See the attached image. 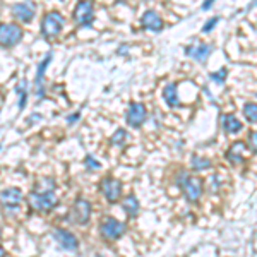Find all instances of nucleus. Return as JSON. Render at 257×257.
I'll return each mask as SVG.
<instances>
[{"instance_id":"cd10ccee","label":"nucleus","mask_w":257,"mask_h":257,"mask_svg":"<svg viewBox=\"0 0 257 257\" xmlns=\"http://www.w3.org/2000/svg\"><path fill=\"white\" fill-rule=\"evenodd\" d=\"M214 0H204V4H202V11H209L211 7H213Z\"/></svg>"},{"instance_id":"aec40b11","label":"nucleus","mask_w":257,"mask_h":257,"mask_svg":"<svg viewBox=\"0 0 257 257\" xmlns=\"http://www.w3.org/2000/svg\"><path fill=\"white\" fill-rule=\"evenodd\" d=\"M16 94L19 98V110H23L26 106L28 96H30V91H28V81H21L18 86H16Z\"/></svg>"},{"instance_id":"a878e982","label":"nucleus","mask_w":257,"mask_h":257,"mask_svg":"<svg viewBox=\"0 0 257 257\" xmlns=\"http://www.w3.org/2000/svg\"><path fill=\"white\" fill-rule=\"evenodd\" d=\"M218 23H219V18H211L208 23L202 26V33H211V31L214 30V26H216Z\"/></svg>"},{"instance_id":"6ab92c4d","label":"nucleus","mask_w":257,"mask_h":257,"mask_svg":"<svg viewBox=\"0 0 257 257\" xmlns=\"http://www.w3.org/2000/svg\"><path fill=\"white\" fill-rule=\"evenodd\" d=\"M122 209L125 211L128 218H136L139 213V201L134 196H127L122 201Z\"/></svg>"},{"instance_id":"393cba45","label":"nucleus","mask_w":257,"mask_h":257,"mask_svg":"<svg viewBox=\"0 0 257 257\" xmlns=\"http://www.w3.org/2000/svg\"><path fill=\"white\" fill-rule=\"evenodd\" d=\"M84 165H86V168H88L89 172H93V170H96V168L101 167V163L94 160L91 155H88V156H86V158H84Z\"/></svg>"},{"instance_id":"4be33fe9","label":"nucleus","mask_w":257,"mask_h":257,"mask_svg":"<svg viewBox=\"0 0 257 257\" xmlns=\"http://www.w3.org/2000/svg\"><path fill=\"white\" fill-rule=\"evenodd\" d=\"M243 115H245V118L248 122L255 123L257 122V103H247V105H243Z\"/></svg>"},{"instance_id":"412c9836","label":"nucleus","mask_w":257,"mask_h":257,"mask_svg":"<svg viewBox=\"0 0 257 257\" xmlns=\"http://www.w3.org/2000/svg\"><path fill=\"white\" fill-rule=\"evenodd\" d=\"M190 163H192V168L196 170V172H201V170H206V168H211V160L208 158H201V156H192V160H190Z\"/></svg>"},{"instance_id":"bb28decb","label":"nucleus","mask_w":257,"mask_h":257,"mask_svg":"<svg viewBox=\"0 0 257 257\" xmlns=\"http://www.w3.org/2000/svg\"><path fill=\"white\" fill-rule=\"evenodd\" d=\"M248 148L257 155V132H252L250 138H248Z\"/></svg>"},{"instance_id":"c85d7f7f","label":"nucleus","mask_w":257,"mask_h":257,"mask_svg":"<svg viewBox=\"0 0 257 257\" xmlns=\"http://www.w3.org/2000/svg\"><path fill=\"white\" fill-rule=\"evenodd\" d=\"M77 118H79V111H76V113H74L72 117H70V118H67V122H69V123H74V122H76Z\"/></svg>"},{"instance_id":"f8f14e48","label":"nucleus","mask_w":257,"mask_h":257,"mask_svg":"<svg viewBox=\"0 0 257 257\" xmlns=\"http://www.w3.org/2000/svg\"><path fill=\"white\" fill-rule=\"evenodd\" d=\"M52 57H53V53H52V52H48L47 55H45V59L40 62L38 70H36V77H35V93H36V96H38V99L45 98V84H43V81H45V72H47L50 62H52Z\"/></svg>"},{"instance_id":"0eeeda50","label":"nucleus","mask_w":257,"mask_h":257,"mask_svg":"<svg viewBox=\"0 0 257 257\" xmlns=\"http://www.w3.org/2000/svg\"><path fill=\"white\" fill-rule=\"evenodd\" d=\"M99 190L110 204H115L122 196V182L113 177H105L99 182Z\"/></svg>"},{"instance_id":"c756f323","label":"nucleus","mask_w":257,"mask_h":257,"mask_svg":"<svg viewBox=\"0 0 257 257\" xmlns=\"http://www.w3.org/2000/svg\"><path fill=\"white\" fill-rule=\"evenodd\" d=\"M0 257H6V250H4V247H0Z\"/></svg>"},{"instance_id":"473e14b6","label":"nucleus","mask_w":257,"mask_h":257,"mask_svg":"<svg viewBox=\"0 0 257 257\" xmlns=\"http://www.w3.org/2000/svg\"><path fill=\"white\" fill-rule=\"evenodd\" d=\"M0 149H2V146H0Z\"/></svg>"},{"instance_id":"f3484780","label":"nucleus","mask_w":257,"mask_h":257,"mask_svg":"<svg viewBox=\"0 0 257 257\" xmlns=\"http://www.w3.org/2000/svg\"><path fill=\"white\" fill-rule=\"evenodd\" d=\"M221 123H223V128H225L226 134H238L240 131H242V122L235 117V115H223L221 118Z\"/></svg>"},{"instance_id":"a211bd4d","label":"nucleus","mask_w":257,"mask_h":257,"mask_svg":"<svg viewBox=\"0 0 257 257\" xmlns=\"http://www.w3.org/2000/svg\"><path fill=\"white\" fill-rule=\"evenodd\" d=\"M163 98H165V101H167V105L172 106V108H177V106L180 105V99H178V94H177V84H175V82H170V84L165 86Z\"/></svg>"},{"instance_id":"6e6552de","label":"nucleus","mask_w":257,"mask_h":257,"mask_svg":"<svg viewBox=\"0 0 257 257\" xmlns=\"http://www.w3.org/2000/svg\"><path fill=\"white\" fill-rule=\"evenodd\" d=\"M53 240H55V242L59 243L64 250L76 252L77 248H79V240L76 238V235L69 230H64V228H57V230H53Z\"/></svg>"},{"instance_id":"7ed1b4c3","label":"nucleus","mask_w":257,"mask_h":257,"mask_svg":"<svg viewBox=\"0 0 257 257\" xmlns=\"http://www.w3.org/2000/svg\"><path fill=\"white\" fill-rule=\"evenodd\" d=\"M178 187L182 189L184 196L187 197L189 202H197L199 197L202 194V182L196 177H190L187 173L182 172L180 177H178Z\"/></svg>"},{"instance_id":"20e7f679","label":"nucleus","mask_w":257,"mask_h":257,"mask_svg":"<svg viewBox=\"0 0 257 257\" xmlns=\"http://www.w3.org/2000/svg\"><path fill=\"white\" fill-rule=\"evenodd\" d=\"M23 30L21 26L14 23H4L0 24V47L4 48H12L23 40Z\"/></svg>"},{"instance_id":"9b49d317","label":"nucleus","mask_w":257,"mask_h":257,"mask_svg":"<svg viewBox=\"0 0 257 257\" xmlns=\"http://www.w3.org/2000/svg\"><path fill=\"white\" fill-rule=\"evenodd\" d=\"M72 218L77 225H86L91 219V204L88 199L77 197L72 206Z\"/></svg>"},{"instance_id":"f03ea898","label":"nucleus","mask_w":257,"mask_h":257,"mask_svg":"<svg viewBox=\"0 0 257 257\" xmlns=\"http://www.w3.org/2000/svg\"><path fill=\"white\" fill-rule=\"evenodd\" d=\"M65 24V19L60 12L52 11L48 14H45L43 21H41V36L45 40H53L60 35L62 28Z\"/></svg>"},{"instance_id":"423d86ee","label":"nucleus","mask_w":257,"mask_h":257,"mask_svg":"<svg viewBox=\"0 0 257 257\" xmlns=\"http://www.w3.org/2000/svg\"><path fill=\"white\" fill-rule=\"evenodd\" d=\"M99 233L105 240H118L125 233V223L118 221L113 216H108L103 219L101 225H99Z\"/></svg>"},{"instance_id":"f257e3e1","label":"nucleus","mask_w":257,"mask_h":257,"mask_svg":"<svg viewBox=\"0 0 257 257\" xmlns=\"http://www.w3.org/2000/svg\"><path fill=\"white\" fill-rule=\"evenodd\" d=\"M59 204V199H57L53 190H33L28 196V206L36 211V213H50L55 206Z\"/></svg>"},{"instance_id":"1a4fd4ad","label":"nucleus","mask_w":257,"mask_h":257,"mask_svg":"<svg viewBox=\"0 0 257 257\" xmlns=\"http://www.w3.org/2000/svg\"><path fill=\"white\" fill-rule=\"evenodd\" d=\"M125 118H127V123L131 127H134V128L141 127L144 122H146V118H148L146 106H144L143 103H138V101L131 103V105H128V108H127Z\"/></svg>"},{"instance_id":"4468645a","label":"nucleus","mask_w":257,"mask_h":257,"mask_svg":"<svg viewBox=\"0 0 257 257\" xmlns=\"http://www.w3.org/2000/svg\"><path fill=\"white\" fill-rule=\"evenodd\" d=\"M36 14V7L31 2H19L12 6V16L21 23H31Z\"/></svg>"},{"instance_id":"b1692460","label":"nucleus","mask_w":257,"mask_h":257,"mask_svg":"<svg viewBox=\"0 0 257 257\" xmlns=\"http://www.w3.org/2000/svg\"><path fill=\"white\" fill-rule=\"evenodd\" d=\"M209 77H211V81H214L216 84H223V82L226 81V77H228V70L226 69H219L218 72H213Z\"/></svg>"},{"instance_id":"5701e85b","label":"nucleus","mask_w":257,"mask_h":257,"mask_svg":"<svg viewBox=\"0 0 257 257\" xmlns=\"http://www.w3.org/2000/svg\"><path fill=\"white\" fill-rule=\"evenodd\" d=\"M125 139H127L125 128H117V131L113 132V136L110 138V143L113 144V146H122V144L125 143Z\"/></svg>"},{"instance_id":"9d476101","label":"nucleus","mask_w":257,"mask_h":257,"mask_svg":"<svg viewBox=\"0 0 257 257\" xmlns=\"http://www.w3.org/2000/svg\"><path fill=\"white\" fill-rule=\"evenodd\" d=\"M23 202V192L19 187H9L0 192V204L9 211H18Z\"/></svg>"},{"instance_id":"39448f33","label":"nucleus","mask_w":257,"mask_h":257,"mask_svg":"<svg viewBox=\"0 0 257 257\" xmlns=\"http://www.w3.org/2000/svg\"><path fill=\"white\" fill-rule=\"evenodd\" d=\"M74 21L77 26L89 28L94 21V6L91 0H79L74 9Z\"/></svg>"},{"instance_id":"ddd939ff","label":"nucleus","mask_w":257,"mask_h":257,"mask_svg":"<svg viewBox=\"0 0 257 257\" xmlns=\"http://www.w3.org/2000/svg\"><path fill=\"white\" fill-rule=\"evenodd\" d=\"M141 26L144 28L146 31L151 33H160L163 30V19L156 11H146L143 16H141Z\"/></svg>"},{"instance_id":"2f4dec72","label":"nucleus","mask_w":257,"mask_h":257,"mask_svg":"<svg viewBox=\"0 0 257 257\" xmlns=\"http://www.w3.org/2000/svg\"><path fill=\"white\" fill-rule=\"evenodd\" d=\"M96 257H101V255H96Z\"/></svg>"},{"instance_id":"dca6fc26","label":"nucleus","mask_w":257,"mask_h":257,"mask_svg":"<svg viewBox=\"0 0 257 257\" xmlns=\"http://www.w3.org/2000/svg\"><path fill=\"white\" fill-rule=\"evenodd\" d=\"M245 143L243 141H237L230 146V149L226 151V160L230 161V165L237 167V165L243 163V151H245Z\"/></svg>"},{"instance_id":"7c9ffc66","label":"nucleus","mask_w":257,"mask_h":257,"mask_svg":"<svg viewBox=\"0 0 257 257\" xmlns=\"http://www.w3.org/2000/svg\"><path fill=\"white\" fill-rule=\"evenodd\" d=\"M117 2L120 4V2H127V0H117Z\"/></svg>"},{"instance_id":"2eb2a0df","label":"nucleus","mask_w":257,"mask_h":257,"mask_svg":"<svg viewBox=\"0 0 257 257\" xmlns=\"http://www.w3.org/2000/svg\"><path fill=\"white\" fill-rule=\"evenodd\" d=\"M211 52H213V48L206 43H201V45H197V47H192V45H190V47L185 48V55L192 57V59L197 60L199 64H204V62L208 60V57L211 55Z\"/></svg>"}]
</instances>
